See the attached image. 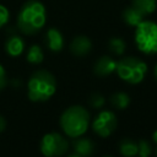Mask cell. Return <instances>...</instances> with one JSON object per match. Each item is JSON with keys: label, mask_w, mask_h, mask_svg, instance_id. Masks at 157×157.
Returning <instances> with one entry per match:
<instances>
[{"label": "cell", "mask_w": 157, "mask_h": 157, "mask_svg": "<svg viewBox=\"0 0 157 157\" xmlns=\"http://www.w3.org/2000/svg\"><path fill=\"white\" fill-rule=\"evenodd\" d=\"M5 126H6V121H5L4 117H1V115H0V132L5 129Z\"/></svg>", "instance_id": "603a6c76"}, {"label": "cell", "mask_w": 157, "mask_h": 157, "mask_svg": "<svg viewBox=\"0 0 157 157\" xmlns=\"http://www.w3.org/2000/svg\"><path fill=\"white\" fill-rule=\"evenodd\" d=\"M92 42L86 36H77L70 44V52L76 56H83L91 52Z\"/></svg>", "instance_id": "30bf717a"}, {"label": "cell", "mask_w": 157, "mask_h": 157, "mask_svg": "<svg viewBox=\"0 0 157 157\" xmlns=\"http://www.w3.org/2000/svg\"><path fill=\"white\" fill-rule=\"evenodd\" d=\"M115 71L118 76L128 83H140L147 72V65L135 56H126L117 61Z\"/></svg>", "instance_id": "277c9868"}, {"label": "cell", "mask_w": 157, "mask_h": 157, "mask_svg": "<svg viewBox=\"0 0 157 157\" xmlns=\"http://www.w3.org/2000/svg\"><path fill=\"white\" fill-rule=\"evenodd\" d=\"M135 43L140 52L151 55L157 53V23L141 21L135 29Z\"/></svg>", "instance_id": "5b68a950"}, {"label": "cell", "mask_w": 157, "mask_h": 157, "mask_svg": "<svg viewBox=\"0 0 157 157\" xmlns=\"http://www.w3.org/2000/svg\"><path fill=\"white\" fill-rule=\"evenodd\" d=\"M152 139H153V141L157 144V130L153 131V134H152Z\"/></svg>", "instance_id": "cb8c5ba5"}, {"label": "cell", "mask_w": 157, "mask_h": 157, "mask_svg": "<svg viewBox=\"0 0 157 157\" xmlns=\"http://www.w3.org/2000/svg\"><path fill=\"white\" fill-rule=\"evenodd\" d=\"M90 125V114L81 105H71L60 117V126L69 137L82 136Z\"/></svg>", "instance_id": "3957f363"}, {"label": "cell", "mask_w": 157, "mask_h": 157, "mask_svg": "<svg viewBox=\"0 0 157 157\" xmlns=\"http://www.w3.org/2000/svg\"><path fill=\"white\" fill-rule=\"evenodd\" d=\"M72 150H74L75 156L85 157V156H90L93 153L94 145L90 139L78 136V137H75V140L72 142Z\"/></svg>", "instance_id": "8fae6325"}, {"label": "cell", "mask_w": 157, "mask_h": 157, "mask_svg": "<svg viewBox=\"0 0 157 157\" xmlns=\"http://www.w3.org/2000/svg\"><path fill=\"white\" fill-rule=\"evenodd\" d=\"M6 83H7V77H6V71H5V69H4V66L0 64V91L2 90V88H5V86H6Z\"/></svg>", "instance_id": "7402d4cb"}, {"label": "cell", "mask_w": 157, "mask_h": 157, "mask_svg": "<svg viewBox=\"0 0 157 157\" xmlns=\"http://www.w3.org/2000/svg\"><path fill=\"white\" fill-rule=\"evenodd\" d=\"M152 152V148H151V145L145 141V140H141L137 142V155L141 156V157H148Z\"/></svg>", "instance_id": "d6986e66"}, {"label": "cell", "mask_w": 157, "mask_h": 157, "mask_svg": "<svg viewBox=\"0 0 157 157\" xmlns=\"http://www.w3.org/2000/svg\"><path fill=\"white\" fill-rule=\"evenodd\" d=\"M25 50V42L20 36L12 34L5 42V52L10 56H20Z\"/></svg>", "instance_id": "7c38bea8"}, {"label": "cell", "mask_w": 157, "mask_h": 157, "mask_svg": "<svg viewBox=\"0 0 157 157\" xmlns=\"http://www.w3.org/2000/svg\"><path fill=\"white\" fill-rule=\"evenodd\" d=\"M131 5L146 16V15H150L156 11L157 0H132Z\"/></svg>", "instance_id": "5bb4252c"}, {"label": "cell", "mask_w": 157, "mask_h": 157, "mask_svg": "<svg viewBox=\"0 0 157 157\" xmlns=\"http://www.w3.org/2000/svg\"><path fill=\"white\" fill-rule=\"evenodd\" d=\"M108 48L109 50L115 54V55H121L125 50V42L119 38V37H114V38H110L109 39V43H108Z\"/></svg>", "instance_id": "ac0fdd59"}, {"label": "cell", "mask_w": 157, "mask_h": 157, "mask_svg": "<svg viewBox=\"0 0 157 157\" xmlns=\"http://www.w3.org/2000/svg\"><path fill=\"white\" fill-rule=\"evenodd\" d=\"M27 60L31 63V64H40L44 59V54H43V50L39 45L34 44L32 45L28 50H27V55H26Z\"/></svg>", "instance_id": "e0dca14e"}, {"label": "cell", "mask_w": 157, "mask_h": 157, "mask_svg": "<svg viewBox=\"0 0 157 157\" xmlns=\"http://www.w3.org/2000/svg\"><path fill=\"white\" fill-rule=\"evenodd\" d=\"M45 20L47 12L44 5L38 0H28L22 5L17 15V27L22 33L31 36L44 27Z\"/></svg>", "instance_id": "6da1fadb"}, {"label": "cell", "mask_w": 157, "mask_h": 157, "mask_svg": "<svg viewBox=\"0 0 157 157\" xmlns=\"http://www.w3.org/2000/svg\"><path fill=\"white\" fill-rule=\"evenodd\" d=\"M153 75H155V78L157 80V65L155 66V71H153Z\"/></svg>", "instance_id": "d4e9b609"}, {"label": "cell", "mask_w": 157, "mask_h": 157, "mask_svg": "<svg viewBox=\"0 0 157 157\" xmlns=\"http://www.w3.org/2000/svg\"><path fill=\"white\" fill-rule=\"evenodd\" d=\"M9 18H10V12H9L7 7L0 4V28L7 23Z\"/></svg>", "instance_id": "44dd1931"}, {"label": "cell", "mask_w": 157, "mask_h": 157, "mask_svg": "<svg viewBox=\"0 0 157 157\" xmlns=\"http://www.w3.org/2000/svg\"><path fill=\"white\" fill-rule=\"evenodd\" d=\"M119 152L125 157H131L137 155V144L130 139H124L119 144Z\"/></svg>", "instance_id": "9a60e30c"}, {"label": "cell", "mask_w": 157, "mask_h": 157, "mask_svg": "<svg viewBox=\"0 0 157 157\" xmlns=\"http://www.w3.org/2000/svg\"><path fill=\"white\" fill-rule=\"evenodd\" d=\"M117 118L112 110H102L92 123L93 131L101 137H108L117 128Z\"/></svg>", "instance_id": "52a82bcc"}, {"label": "cell", "mask_w": 157, "mask_h": 157, "mask_svg": "<svg viewBox=\"0 0 157 157\" xmlns=\"http://www.w3.org/2000/svg\"><path fill=\"white\" fill-rule=\"evenodd\" d=\"M104 104V97L99 93H93L90 97V105L93 108H101Z\"/></svg>", "instance_id": "ffe728a7"}, {"label": "cell", "mask_w": 157, "mask_h": 157, "mask_svg": "<svg viewBox=\"0 0 157 157\" xmlns=\"http://www.w3.org/2000/svg\"><path fill=\"white\" fill-rule=\"evenodd\" d=\"M45 47L52 52H60L64 45V37L56 28H49L44 36Z\"/></svg>", "instance_id": "ba28073f"}, {"label": "cell", "mask_w": 157, "mask_h": 157, "mask_svg": "<svg viewBox=\"0 0 157 157\" xmlns=\"http://www.w3.org/2000/svg\"><path fill=\"white\" fill-rule=\"evenodd\" d=\"M156 155H157V147H156Z\"/></svg>", "instance_id": "484cf974"}, {"label": "cell", "mask_w": 157, "mask_h": 157, "mask_svg": "<svg viewBox=\"0 0 157 157\" xmlns=\"http://www.w3.org/2000/svg\"><path fill=\"white\" fill-rule=\"evenodd\" d=\"M110 103L117 109H125L130 104V97L125 92H117V93L112 94Z\"/></svg>", "instance_id": "2e32d148"}, {"label": "cell", "mask_w": 157, "mask_h": 157, "mask_svg": "<svg viewBox=\"0 0 157 157\" xmlns=\"http://www.w3.org/2000/svg\"><path fill=\"white\" fill-rule=\"evenodd\" d=\"M144 17H145V15L141 11H139L136 7H134L132 5L126 7L123 11V20L129 26H135L136 27L141 21H144Z\"/></svg>", "instance_id": "4fadbf2b"}, {"label": "cell", "mask_w": 157, "mask_h": 157, "mask_svg": "<svg viewBox=\"0 0 157 157\" xmlns=\"http://www.w3.org/2000/svg\"><path fill=\"white\" fill-rule=\"evenodd\" d=\"M39 150L42 155L47 157L63 156L69 150V142L61 134L49 132L42 137L39 144Z\"/></svg>", "instance_id": "8992f818"}, {"label": "cell", "mask_w": 157, "mask_h": 157, "mask_svg": "<svg viewBox=\"0 0 157 157\" xmlns=\"http://www.w3.org/2000/svg\"><path fill=\"white\" fill-rule=\"evenodd\" d=\"M115 67H117V61L108 56V55H104V56H101L93 65V72L97 75V76H108L110 75L112 72L115 71Z\"/></svg>", "instance_id": "9c48e42d"}, {"label": "cell", "mask_w": 157, "mask_h": 157, "mask_svg": "<svg viewBox=\"0 0 157 157\" xmlns=\"http://www.w3.org/2000/svg\"><path fill=\"white\" fill-rule=\"evenodd\" d=\"M56 91V80L47 70L33 72L27 82V94L33 102H45Z\"/></svg>", "instance_id": "7a4b0ae2"}]
</instances>
